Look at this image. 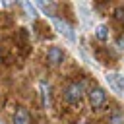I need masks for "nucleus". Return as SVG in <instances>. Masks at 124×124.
Segmentation results:
<instances>
[{
    "label": "nucleus",
    "instance_id": "obj_1",
    "mask_svg": "<svg viewBox=\"0 0 124 124\" xmlns=\"http://www.w3.org/2000/svg\"><path fill=\"white\" fill-rule=\"evenodd\" d=\"M81 95H83V83L74 81V83H70V85L66 87V99H68L70 103H78V101L81 99Z\"/></svg>",
    "mask_w": 124,
    "mask_h": 124
},
{
    "label": "nucleus",
    "instance_id": "obj_2",
    "mask_svg": "<svg viewBox=\"0 0 124 124\" xmlns=\"http://www.w3.org/2000/svg\"><path fill=\"white\" fill-rule=\"evenodd\" d=\"M105 99H107V95H105V89L103 87H99V85L91 87V91H89V103H91L93 108H99L105 103Z\"/></svg>",
    "mask_w": 124,
    "mask_h": 124
},
{
    "label": "nucleus",
    "instance_id": "obj_3",
    "mask_svg": "<svg viewBox=\"0 0 124 124\" xmlns=\"http://www.w3.org/2000/svg\"><path fill=\"white\" fill-rule=\"evenodd\" d=\"M52 23H54L56 31H58V33H62L68 41H76V35H74V31H72V27H70L64 19H60V17H52Z\"/></svg>",
    "mask_w": 124,
    "mask_h": 124
},
{
    "label": "nucleus",
    "instance_id": "obj_4",
    "mask_svg": "<svg viewBox=\"0 0 124 124\" xmlns=\"http://www.w3.org/2000/svg\"><path fill=\"white\" fill-rule=\"evenodd\" d=\"M107 81H108V85H110V87H112L116 93L124 95V78H122L120 74H116V72L107 74Z\"/></svg>",
    "mask_w": 124,
    "mask_h": 124
},
{
    "label": "nucleus",
    "instance_id": "obj_5",
    "mask_svg": "<svg viewBox=\"0 0 124 124\" xmlns=\"http://www.w3.org/2000/svg\"><path fill=\"white\" fill-rule=\"evenodd\" d=\"M46 58H48L50 66H58V64H62V60H64V50L58 48V46H50V48L46 50Z\"/></svg>",
    "mask_w": 124,
    "mask_h": 124
},
{
    "label": "nucleus",
    "instance_id": "obj_6",
    "mask_svg": "<svg viewBox=\"0 0 124 124\" xmlns=\"http://www.w3.org/2000/svg\"><path fill=\"white\" fill-rule=\"evenodd\" d=\"M14 124H31V116L27 112V108H17L14 114Z\"/></svg>",
    "mask_w": 124,
    "mask_h": 124
},
{
    "label": "nucleus",
    "instance_id": "obj_7",
    "mask_svg": "<svg viewBox=\"0 0 124 124\" xmlns=\"http://www.w3.org/2000/svg\"><path fill=\"white\" fill-rule=\"evenodd\" d=\"M39 8L45 14H48L50 17H54V4H50V2H39Z\"/></svg>",
    "mask_w": 124,
    "mask_h": 124
},
{
    "label": "nucleus",
    "instance_id": "obj_8",
    "mask_svg": "<svg viewBox=\"0 0 124 124\" xmlns=\"http://www.w3.org/2000/svg\"><path fill=\"white\" fill-rule=\"evenodd\" d=\"M95 35H97V39L107 41V39H108V29H107L105 25H99V27H97V31H95Z\"/></svg>",
    "mask_w": 124,
    "mask_h": 124
},
{
    "label": "nucleus",
    "instance_id": "obj_9",
    "mask_svg": "<svg viewBox=\"0 0 124 124\" xmlns=\"http://www.w3.org/2000/svg\"><path fill=\"white\" fill-rule=\"evenodd\" d=\"M41 89H43V103H45V107L48 108V107H50V95H48V85H46V83H41Z\"/></svg>",
    "mask_w": 124,
    "mask_h": 124
},
{
    "label": "nucleus",
    "instance_id": "obj_10",
    "mask_svg": "<svg viewBox=\"0 0 124 124\" xmlns=\"http://www.w3.org/2000/svg\"><path fill=\"white\" fill-rule=\"evenodd\" d=\"M21 6H23V10H25V12L29 14V17H33V16H35V8H33V6L29 4V2H23Z\"/></svg>",
    "mask_w": 124,
    "mask_h": 124
},
{
    "label": "nucleus",
    "instance_id": "obj_11",
    "mask_svg": "<svg viewBox=\"0 0 124 124\" xmlns=\"http://www.w3.org/2000/svg\"><path fill=\"white\" fill-rule=\"evenodd\" d=\"M116 19H118V21H124V10H122V8L116 10Z\"/></svg>",
    "mask_w": 124,
    "mask_h": 124
},
{
    "label": "nucleus",
    "instance_id": "obj_12",
    "mask_svg": "<svg viewBox=\"0 0 124 124\" xmlns=\"http://www.w3.org/2000/svg\"><path fill=\"white\" fill-rule=\"evenodd\" d=\"M0 58H2V54H0Z\"/></svg>",
    "mask_w": 124,
    "mask_h": 124
}]
</instances>
